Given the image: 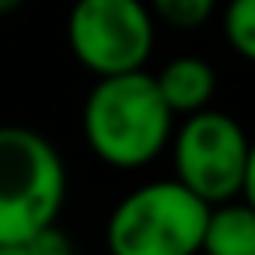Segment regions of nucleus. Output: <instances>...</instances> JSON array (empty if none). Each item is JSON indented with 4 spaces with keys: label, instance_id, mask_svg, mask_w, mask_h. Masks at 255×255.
<instances>
[{
    "label": "nucleus",
    "instance_id": "f257e3e1",
    "mask_svg": "<svg viewBox=\"0 0 255 255\" xmlns=\"http://www.w3.org/2000/svg\"><path fill=\"white\" fill-rule=\"evenodd\" d=\"M81 129L98 161L133 171L164 154L175 133V112L157 91L154 74L143 67L98 77L84 102Z\"/></svg>",
    "mask_w": 255,
    "mask_h": 255
},
{
    "label": "nucleus",
    "instance_id": "f03ea898",
    "mask_svg": "<svg viewBox=\"0 0 255 255\" xmlns=\"http://www.w3.org/2000/svg\"><path fill=\"white\" fill-rule=\"evenodd\" d=\"M67 203L60 150L28 126H0V245L56 224Z\"/></svg>",
    "mask_w": 255,
    "mask_h": 255
},
{
    "label": "nucleus",
    "instance_id": "7ed1b4c3",
    "mask_svg": "<svg viewBox=\"0 0 255 255\" xmlns=\"http://www.w3.org/2000/svg\"><path fill=\"white\" fill-rule=\"evenodd\" d=\"M210 203L178 178L126 192L105 224L109 255H199Z\"/></svg>",
    "mask_w": 255,
    "mask_h": 255
},
{
    "label": "nucleus",
    "instance_id": "20e7f679",
    "mask_svg": "<svg viewBox=\"0 0 255 255\" xmlns=\"http://www.w3.org/2000/svg\"><path fill=\"white\" fill-rule=\"evenodd\" d=\"M67 42L95 77L143 70L154 53V14L143 0H74Z\"/></svg>",
    "mask_w": 255,
    "mask_h": 255
},
{
    "label": "nucleus",
    "instance_id": "39448f33",
    "mask_svg": "<svg viewBox=\"0 0 255 255\" xmlns=\"http://www.w3.org/2000/svg\"><path fill=\"white\" fill-rule=\"evenodd\" d=\"M248 133L241 123L217 109H199L182 116L171 133V161L175 178L192 189L206 203H224L241 192L245 161H248Z\"/></svg>",
    "mask_w": 255,
    "mask_h": 255
},
{
    "label": "nucleus",
    "instance_id": "423d86ee",
    "mask_svg": "<svg viewBox=\"0 0 255 255\" xmlns=\"http://www.w3.org/2000/svg\"><path fill=\"white\" fill-rule=\"evenodd\" d=\"M154 81L175 119L206 109L217 95V74L203 56H175L154 74Z\"/></svg>",
    "mask_w": 255,
    "mask_h": 255
},
{
    "label": "nucleus",
    "instance_id": "0eeeda50",
    "mask_svg": "<svg viewBox=\"0 0 255 255\" xmlns=\"http://www.w3.org/2000/svg\"><path fill=\"white\" fill-rule=\"evenodd\" d=\"M199 255H255V206L241 196L210 203Z\"/></svg>",
    "mask_w": 255,
    "mask_h": 255
},
{
    "label": "nucleus",
    "instance_id": "6e6552de",
    "mask_svg": "<svg viewBox=\"0 0 255 255\" xmlns=\"http://www.w3.org/2000/svg\"><path fill=\"white\" fill-rule=\"evenodd\" d=\"M224 39L241 60L255 63V0H231L224 7Z\"/></svg>",
    "mask_w": 255,
    "mask_h": 255
},
{
    "label": "nucleus",
    "instance_id": "1a4fd4ad",
    "mask_svg": "<svg viewBox=\"0 0 255 255\" xmlns=\"http://www.w3.org/2000/svg\"><path fill=\"white\" fill-rule=\"evenodd\" d=\"M147 7L154 18H161L171 28H199L203 21L213 18L217 0H147Z\"/></svg>",
    "mask_w": 255,
    "mask_h": 255
},
{
    "label": "nucleus",
    "instance_id": "9d476101",
    "mask_svg": "<svg viewBox=\"0 0 255 255\" xmlns=\"http://www.w3.org/2000/svg\"><path fill=\"white\" fill-rule=\"evenodd\" d=\"M28 248H32V255H74V241L67 238V231L60 227V220L49 224V227H42L39 234H32Z\"/></svg>",
    "mask_w": 255,
    "mask_h": 255
},
{
    "label": "nucleus",
    "instance_id": "9b49d317",
    "mask_svg": "<svg viewBox=\"0 0 255 255\" xmlns=\"http://www.w3.org/2000/svg\"><path fill=\"white\" fill-rule=\"evenodd\" d=\"M238 196L255 206V140L248 143V161H245V178H241V192Z\"/></svg>",
    "mask_w": 255,
    "mask_h": 255
},
{
    "label": "nucleus",
    "instance_id": "f8f14e48",
    "mask_svg": "<svg viewBox=\"0 0 255 255\" xmlns=\"http://www.w3.org/2000/svg\"><path fill=\"white\" fill-rule=\"evenodd\" d=\"M0 255H32V248H28V241H4Z\"/></svg>",
    "mask_w": 255,
    "mask_h": 255
},
{
    "label": "nucleus",
    "instance_id": "ddd939ff",
    "mask_svg": "<svg viewBox=\"0 0 255 255\" xmlns=\"http://www.w3.org/2000/svg\"><path fill=\"white\" fill-rule=\"evenodd\" d=\"M21 4H25V0H0V14H14Z\"/></svg>",
    "mask_w": 255,
    "mask_h": 255
}]
</instances>
